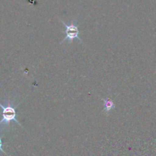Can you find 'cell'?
<instances>
[{"mask_svg":"<svg viewBox=\"0 0 156 156\" xmlns=\"http://www.w3.org/2000/svg\"><path fill=\"white\" fill-rule=\"evenodd\" d=\"M19 105H15V99L5 101L4 105L0 103V107L2 108L1 114L2 116V119L0 121V125H9L11 122L14 121L18 123V125H20L21 127H23L22 125L16 119V108Z\"/></svg>","mask_w":156,"mask_h":156,"instance_id":"6da1fadb","label":"cell"},{"mask_svg":"<svg viewBox=\"0 0 156 156\" xmlns=\"http://www.w3.org/2000/svg\"><path fill=\"white\" fill-rule=\"evenodd\" d=\"M0 151H1V152H2V153H4L5 155L9 156V155H8V154L6 153V152H5V151L3 150V149H2V138H1V136H0Z\"/></svg>","mask_w":156,"mask_h":156,"instance_id":"277c9868","label":"cell"},{"mask_svg":"<svg viewBox=\"0 0 156 156\" xmlns=\"http://www.w3.org/2000/svg\"><path fill=\"white\" fill-rule=\"evenodd\" d=\"M102 101L104 102V111L108 112V111H111V110L115 108V105H114V101L109 98H107L106 99L102 98Z\"/></svg>","mask_w":156,"mask_h":156,"instance_id":"3957f363","label":"cell"},{"mask_svg":"<svg viewBox=\"0 0 156 156\" xmlns=\"http://www.w3.org/2000/svg\"><path fill=\"white\" fill-rule=\"evenodd\" d=\"M62 24L65 26L66 30H65V34L66 37L62 41L61 44L65 42L66 41H68L69 43L73 42V40L75 38H77L79 41L82 42V40L80 39V37H79V34H80V30H79V27H78V25L76 24V23H72L70 24H66L64 21H62V20H60Z\"/></svg>","mask_w":156,"mask_h":156,"instance_id":"7a4b0ae2","label":"cell"}]
</instances>
